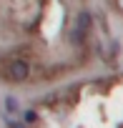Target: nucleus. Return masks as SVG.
Here are the masks:
<instances>
[{
    "label": "nucleus",
    "instance_id": "nucleus-3",
    "mask_svg": "<svg viewBox=\"0 0 123 128\" xmlns=\"http://www.w3.org/2000/svg\"><path fill=\"white\" fill-rule=\"evenodd\" d=\"M23 123H25V126L38 123V110H35V108H25V110H23Z\"/></svg>",
    "mask_w": 123,
    "mask_h": 128
},
{
    "label": "nucleus",
    "instance_id": "nucleus-2",
    "mask_svg": "<svg viewBox=\"0 0 123 128\" xmlns=\"http://www.w3.org/2000/svg\"><path fill=\"white\" fill-rule=\"evenodd\" d=\"M76 28L90 33V28H93V15H90V10H78V15H76Z\"/></svg>",
    "mask_w": 123,
    "mask_h": 128
},
{
    "label": "nucleus",
    "instance_id": "nucleus-5",
    "mask_svg": "<svg viewBox=\"0 0 123 128\" xmlns=\"http://www.w3.org/2000/svg\"><path fill=\"white\" fill-rule=\"evenodd\" d=\"M10 128H25L23 123H10Z\"/></svg>",
    "mask_w": 123,
    "mask_h": 128
},
{
    "label": "nucleus",
    "instance_id": "nucleus-1",
    "mask_svg": "<svg viewBox=\"0 0 123 128\" xmlns=\"http://www.w3.org/2000/svg\"><path fill=\"white\" fill-rule=\"evenodd\" d=\"M0 68L8 70L5 78L18 80V83L28 80V76H30V66H28V60H23V58H10V60H5V63H0Z\"/></svg>",
    "mask_w": 123,
    "mask_h": 128
},
{
    "label": "nucleus",
    "instance_id": "nucleus-4",
    "mask_svg": "<svg viewBox=\"0 0 123 128\" xmlns=\"http://www.w3.org/2000/svg\"><path fill=\"white\" fill-rule=\"evenodd\" d=\"M5 110H8L10 116H15V113L20 110V106H18V98H15V96H8V98H5Z\"/></svg>",
    "mask_w": 123,
    "mask_h": 128
}]
</instances>
